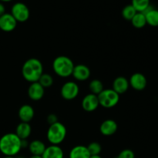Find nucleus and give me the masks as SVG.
I'll list each match as a JSON object with an SVG mask.
<instances>
[{
  "mask_svg": "<svg viewBox=\"0 0 158 158\" xmlns=\"http://www.w3.org/2000/svg\"><path fill=\"white\" fill-rule=\"evenodd\" d=\"M21 149V139L15 133H8L0 138V152L4 156L15 157Z\"/></svg>",
  "mask_w": 158,
  "mask_h": 158,
  "instance_id": "obj_1",
  "label": "nucleus"
},
{
  "mask_svg": "<svg viewBox=\"0 0 158 158\" xmlns=\"http://www.w3.org/2000/svg\"><path fill=\"white\" fill-rule=\"evenodd\" d=\"M43 73V63L38 59L30 58L23 63L22 67V75L27 82L31 83L38 82Z\"/></svg>",
  "mask_w": 158,
  "mask_h": 158,
  "instance_id": "obj_2",
  "label": "nucleus"
},
{
  "mask_svg": "<svg viewBox=\"0 0 158 158\" xmlns=\"http://www.w3.org/2000/svg\"><path fill=\"white\" fill-rule=\"evenodd\" d=\"M73 62L66 56H60L55 58L52 62V69L57 76L66 78L72 76L74 69Z\"/></svg>",
  "mask_w": 158,
  "mask_h": 158,
  "instance_id": "obj_3",
  "label": "nucleus"
},
{
  "mask_svg": "<svg viewBox=\"0 0 158 158\" xmlns=\"http://www.w3.org/2000/svg\"><path fill=\"white\" fill-rule=\"evenodd\" d=\"M66 128L64 124L60 122H56L52 125H49L47 131V140L52 145H60L63 143L66 137Z\"/></svg>",
  "mask_w": 158,
  "mask_h": 158,
  "instance_id": "obj_4",
  "label": "nucleus"
},
{
  "mask_svg": "<svg viewBox=\"0 0 158 158\" xmlns=\"http://www.w3.org/2000/svg\"><path fill=\"white\" fill-rule=\"evenodd\" d=\"M97 97L100 106L107 109L117 106L120 100V95L113 89H104Z\"/></svg>",
  "mask_w": 158,
  "mask_h": 158,
  "instance_id": "obj_5",
  "label": "nucleus"
},
{
  "mask_svg": "<svg viewBox=\"0 0 158 158\" xmlns=\"http://www.w3.org/2000/svg\"><path fill=\"white\" fill-rule=\"evenodd\" d=\"M11 15L16 20L17 23H24L29 19L30 12L26 4L23 2H16L12 6Z\"/></svg>",
  "mask_w": 158,
  "mask_h": 158,
  "instance_id": "obj_6",
  "label": "nucleus"
},
{
  "mask_svg": "<svg viewBox=\"0 0 158 158\" xmlns=\"http://www.w3.org/2000/svg\"><path fill=\"white\" fill-rule=\"evenodd\" d=\"M80 93V88L77 83L68 81L62 86L60 94L62 97L66 100H73L77 98Z\"/></svg>",
  "mask_w": 158,
  "mask_h": 158,
  "instance_id": "obj_7",
  "label": "nucleus"
},
{
  "mask_svg": "<svg viewBox=\"0 0 158 158\" xmlns=\"http://www.w3.org/2000/svg\"><path fill=\"white\" fill-rule=\"evenodd\" d=\"M82 108L86 112H94L100 106L98 97L95 94H89L82 100Z\"/></svg>",
  "mask_w": 158,
  "mask_h": 158,
  "instance_id": "obj_8",
  "label": "nucleus"
},
{
  "mask_svg": "<svg viewBox=\"0 0 158 158\" xmlns=\"http://www.w3.org/2000/svg\"><path fill=\"white\" fill-rule=\"evenodd\" d=\"M130 86L137 91L143 90L147 87L148 80L146 77L140 73H135L131 77L129 80Z\"/></svg>",
  "mask_w": 158,
  "mask_h": 158,
  "instance_id": "obj_9",
  "label": "nucleus"
},
{
  "mask_svg": "<svg viewBox=\"0 0 158 158\" xmlns=\"http://www.w3.org/2000/svg\"><path fill=\"white\" fill-rule=\"evenodd\" d=\"M16 26L17 21L11 13H5L0 16V29L3 32H12L16 28Z\"/></svg>",
  "mask_w": 158,
  "mask_h": 158,
  "instance_id": "obj_10",
  "label": "nucleus"
},
{
  "mask_svg": "<svg viewBox=\"0 0 158 158\" xmlns=\"http://www.w3.org/2000/svg\"><path fill=\"white\" fill-rule=\"evenodd\" d=\"M90 69L87 66L84 64H79L74 66L72 76L78 81L83 82L87 80L90 77Z\"/></svg>",
  "mask_w": 158,
  "mask_h": 158,
  "instance_id": "obj_11",
  "label": "nucleus"
},
{
  "mask_svg": "<svg viewBox=\"0 0 158 158\" xmlns=\"http://www.w3.org/2000/svg\"><path fill=\"white\" fill-rule=\"evenodd\" d=\"M45 94V89L40 84L39 82L32 83L28 88V96L33 101L42 100Z\"/></svg>",
  "mask_w": 158,
  "mask_h": 158,
  "instance_id": "obj_12",
  "label": "nucleus"
},
{
  "mask_svg": "<svg viewBox=\"0 0 158 158\" xmlns=\"http://www.w3.org/2000/svg\"><path fill=\"white\" fill-rule=\"evenodd\" d=\"M118 129V125L117 122L111 119L104 120L102 122L100 127V131L102 135L110 137L115 134Z\"/></svg>",
  "mask_w": 158,
  "mask_h": 158,
  "instance_id": "obj_13",
  "label": "nucleus"
},
{
  "mask_svg": "<svg viewBox=\"0 0 158 158\" xmlns=\"http://www.w3.org/2000/svg\"><path fill=\"white\" fill-rule=\"evenodd\" d=\"M130 87L129 80L124 77H118L114 80L113 82V88L112 89L116 93L120 95L123 94L128 90Z\"/></svg>",
  "mask_w": 158,
  "mask_h": 158,
  "instance_id": "obj_14",
  "label": "nucleus"
},
{
  "mask_svg": "<svg viewBox=\"0 0 158 158\" xmlns=\"http://www.w3.org/2000/svg\"><path fill=\"white\" fill-rule=\"evenodd\" d=\"M19 117L21 122L23 123H29L35 115V111L32 106L28 104H24L19 108L18 112Z\"/></svg>",
  "mask_w": 158,
  "mask_h": 158,
  "instance_id": "obj_15",
  "label": "nucleus"
},
{
  "mask_svg": "<svg viewBox=\"0 0 158 158\" xmlns=\"http://www.w3.org/2000/svg\"><path fill=\"white\" fill-rule=\"evenodd\" d=\"M43 158H63L64 153L59 145H52L46 147L44 153L42 155Z\"/></svg>",
  "mask_w": 158,
  "mask_h": 158,
  "instance_id": "obj_16",
  "label": "nucleus"
},
{
  "mask_svg": "<svg viewBox=\"0 0 158 158\" xmlns=\"http://www.w3.org/2000/svg\"><path fill=\"white\" fill-rule=\"evenodd\" d=\"M146 17L147 24L152 27H157L158 26V9H154L151 6H150L146 10L142 12Z\"/></svg>",
  "mask_w": 158,
  "mask_h": 158,
  "instance_id": "obj_17",
  "label": "nucleus"
},
{
  "mask_svg": "<svg viewBox=\"0 0 158 158\" xmlns=\"http://www.w3.org/2000/svg\"><path fill=\"white\" fill-rule=\"evenodd\" d=\"M31 133H32V127L29 123L21 122L17 125L15 128V134L21 140H27L31 135Z\"/></svg>",
  "mask_w": 158,
  "mask_h": 158,
  "instance_id": "obj_18",
  "label": "nucleus"
},
{
  "mask_svg": "<svg viewBox=\"0 0 158 158\" xmlns=\"http://www.w3.org/2000/svg\"><path fill=\"white\" fill-rule=\"evenodd\" d=\"M90 156L87 148L83 145L75 146L71 149L69 154V158H89Z\"/></svg>",
  "mask_w": 158,
  "mask_h": 158,
  "instance_id": "obj_19",
  "label": "nucleus"
},
{
  "mask_svg": "<svg viewBox=\"0 0 158 158\" xmlns=\"http://www.w3.org/2000/svg\"><path fill=\"white\" fill-rule=\"evenodd\" d=\"M29 152L32 155L35 156H42L46 150V147L43 141L40 140H34L29 143Z\"/></svg>",
  "mask_w": 158,
  "mask_h": 158,
  "instance_id": "obj_20",
  "label": "nucleus"
},
{
  "mask_svg": "<svg viewBox=\"0 0 158 158\" xmlns=\"http://www.w3.org/2000/svg\"><path fill=\"white\" fill-rule=\"evenodd\" d=\"M131 22L132 26L137 29H142L147 25L146 17L142 12H137Z\"/></svg>",
  "mask_w": 158,
  "mask_h": 158,
  "instance_id": "obj_21",
  "label": "nucleus"
},
{
  "mask_svg": "<svg viewBox=\"0 0 158 158\" xmlns=\"http://www.w3.org/2000/svg\"><path fill=\"white\" fill-rule=\"evenodd\" d=\"M89 89L91 92L90 94H95V95L98 96L99 94L104 89L103 83H102L100 80H97V79L93 80L92 81L89 83Z\"/></svg>",
  "mask_w": 158,
  "mask_h": 158,
  "instance_id": "obj_22",
  "label": "nucleus"
},
{
  "mask_svg": "<svg viewBox=\"0 0 158 158\" xmlns=\"http://www.w3.org/2000/svg\"><path fill=\"white\" fill-rule=\"evenodd\" d=\"M131 5L137 12H143L150 6V0H132Z\"/></svg>",
  "mask_w": 158,
  "mask_h": 158,
  "instance_id": "obj_23",
  "label": "nucleus"
},
{
  "mask_svg": "<svg viewBox=\"0 0 158 158\" xmlns=\"http://www.w3.org/2000/svg\"><path fill=\"white\" fill-rule=\"evenodd\" d=\"M137 11L136 9L133 7L132 5H127V6H125L124 8L122 10V16L123 17V19L127 21H131L133 18H134V15L137 14Z\"/></svg>",
  "mask_w": 158,
  "mask_h": 158,
  "instance_id": "obj_24",
  "label": "nucleus"
},
{
  "mask_svg": "<svg viewBox=\"0 0 158 158\" xmlns=\"http://www.w3.org/2000/svg\"><path fill=\"white\" fill-rule=\"evenodd\" d=\"M40 84L43 88H49L52 86L54 83V80L52 76L49 73H43V75L40 77V80H38Z\"/></svg>",
  "mask_w": 158,
  "mask_h": 158,
  "instance_id": "obj_25",
  "label": "nucleus"
},
{
  "mask_svg": "<svg viewBox=\"0 0 158 158\" xmlns=\"http://www.w3.org/2000/svg\"><path fill=\"white\" fill-rule=\"evenodd\" d=\"M87 149L90 155H100L102 151V147L97 142H92L87 147Z\"/></svg>",
  "mask_w": 158,
  "mask_h": 158,
  "instance_id": "obj_26",
  "label": "nucleus"
},
{
  "mask_svg": "<svg viewBox=\"0 0 158 158\" xmlns=\"http://www.w3.org/2000/svg\"><path fill=\"white\" fill-rule=\"evenodd\" d=\"M117 158H135V154L131 149H124L120 151Z\"/></svg>",
  "mask_w": 158,
  "mask_h": 158,
  "instance_id": "obj_27",
  "label": "nucleus"
},
{
  "mask_svg": "<svg viewBox=\"0 0 158 158\" xmlns=\"http://www.w3.org/2000/svg\"><path fill=\"white\" fill-rule=\"evenodd\" d=\"M47 122L49 123V125H52L53 124V123L58 122V118H57L56 115L54 114H49V115H48Z\"/></svg>",
  "mask_w": 158,
  "mask_h": 158,
  "instance_id": "obj_28",
  "label": "nucleus"
},
{
  "mask_svg": "<svg viewBox=\"0 0 158 158\" xmlns=\"http://www.w3.org/2000/svg\"><path fill=\"white\" fill-rule=\"evenodd\" d=\"M5 13H6V7L3 5V3L0 2V16L4 15Z\"/></svg>",
  "mask_w": 158,
  "mask_h": 158,
  "instance_id": "obj_29",
  "label": "nucleus"
},
{
  "mask_svg": "<svg viewBox=\"0 0 158 158\" xmlns=\"http://www.w3.org/2000/svg\"><path fill=\"white\" fill-rule=\"evenodd\" d=\"M29 143L28 142L27 140H21V148H26L29 147Z\"/></svg>",
  "mask_w": 158,
  "mask_h": 158,
  "instance_id": "obj_30",
  "label": "nucleus"
},
{
  "mask_svg": "<svg viewBox=\"0 0 158 158\" xmlns=\"http://www.w3.org/2000/svg\"><path fill=\"white\" fill-rule=\"evenodd\" d=\"M89 158H103L100 155H92Z\"/></svg>",
  "mask_w": 158,
  "mask_h": 158,
  "instance_id": "obj_31",
  "label": "nucleus"
},
{
  "mask_svg": "<svg viewBox=\"0 0 158 158\" xmlns=\"http://www.w3.org/2000/svg\"><path fill=\"white\" fill-rule=\"evenodd\" d=\"M29 158H43L42 156H35V155H32Z\"/></svg>",
  "mask_w": 158,
  "mask_h": 158,
  "instance_id": "obj_32",
  "label": "nucleus"
},
{
  "mask_svg": "<svg viewBox=\"0 0 158 158\" xmlns=\"http://www.w3.org/2000/svg\"><path fill=\"white\" fill-rule=\"evenodd\" d=\"M12 1V0H0L1 2H9Z\"/></svg>",
  "mask_w": 158,
  "mask_h": 158,
  "instance_id": "obj_33",
  "label": "nucleus"
},
{
  "mask_svg": "<svg viewBox=\"0 0 158 158\" xmlns=\"http://www.w3.org/2000/svg\"><path fill=\"white\" fill-rule=\"evenodd\" d=\"M3 158H15V157H8V156H5Z\"/></svg>",
  "mask_w": 158,
  "mask_h": 158,
  "instance_id": "obj_34",
  "label": "nucleus"
},
{
  "mask_svg": "<svg viewBox=\"0 0 158 158\" xmlns=\"http://www.w3.org/2000/svg\"><path fill=\"white\" fill-rule=\"evenodd\" d=\"M15 158H26V157H23V156H19V157H15Z\"/></svg>",
  "mask_w": 158,
  "mask_h": 158,
  "instance_id": "obj_35",
  "label": "nucleus"
}]
</instances>
